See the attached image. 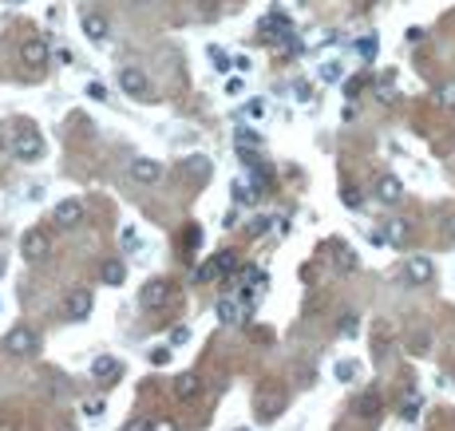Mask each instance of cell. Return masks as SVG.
I'll use <instances>...</instances> for the list:
<instances>
[{
  "instance_id": "6da1fadb",
  "label": "cell",
  "mask_w": 455,
  "mask_h": 431,
  "mask_svg": "<svg viewBox=\"0 0 455 431\" xmlns=\"http://www.w3.org/2000/svg\"><path fill=\"white\" fill-rule=\"evenodd\" d=\"M40 345H44V340H40V333L32 324H16L13 333L4 336V352H8V356H36Z\"/></svg>"
},
{
  "instance_id": "7a4b0ae2",
  "label": "cell",
  "mask_w": 455,
  "mask_h": 431,
  "mask_svg": "<svg viewBox=\"0 0 455 431\" xmlns=\"http://www.w3.org/2000/svg\"><path fill=\"white\" fill-rule=\"evenodd\" d=\"M84 202L79 198H63L52 206V226H60V230H75V226H84Z\"/></svg>"
},
{
  "instance_id": "3957f363",
  "label": "cell",
  "mask_w": 455,
  "mask_h": 431,
  "mask_svg": "<svg viewBox=\"0 0 455 431\" xmlns=\"http://www.w3.org/2000/svg\"><path fill=\"white\" fill-rule=\"evenodd\" d=\"M13 155H16L20 162H36L40 155H44V139H40V131L24 127V131L13 139Z\"/></svg>"
},
{
  "instance_id": "277c9868",
  "label": "cell",
  "mask_w": 455,
  "mask_h": 431,
  "mask_svg": "<svg viewBox=\"0 0 455 431\" xmlns=\"http://www.w3.org/2000/svg\"><path fill=\"white\" fill-rule=\"evenodd\" d=\"M127 174H131L139 186H155L162 178V162L159 159H147V155H139V159L127 162Z\"/></svg>"
},
{
  "instance_id": "5b68a950",
  "label": "cell",
  "mask_w": 455,
  "mask_h": 431,
  "mask_svg": "<svg viewBox=\"0 0 455 431\" xmlns=\"http://www.w3.org/2000/svg\"><path fill=\"white\" fill-rule=\"evenodd\" d=\"M91 308H95V297L87 293V289H72V293L63 297V317L68 320H87Z\"/></svg>"
},
{
  "instance_id": "8992f818",
  "label": "cell",
  "mask_w": 455,
  "mask_h": 431,
  "mask_svg": "<svg viewBox=\"0 0 455 431\" xmlns=\"http://www.w3.org/2000/svg\"><path fill=\"white\" fill-rule=\"evenodd\" d=\"M119 87H123L131 99H147L151 95V79L143 68H119Z\"/></svg>"
},
{
  "instance_id": "52a82bcc",
  "label": "cell",
  "mask_w": 455,
  "mask_h": 431,
  "mask_svg": "<svg viewBox=\"0 0 455 431\" xmlns=\"http://www.w3.org/2000/svg\"><path fill=\"white\" fill-rule=\"evenodd\" d=\"M20 253H24V261H44L52 253V242L44 230H24V237H20Z\"/></svg>"
},
{
  "instance_id": "ba28073f",
  "label": "cell",
  "mask_w": 455,
  "mask_h": 431,
  "mask_svg": "<svg viewBox=\"0 0 455 431\" xmlns=\"http://www.w3.org/2000/svg\"><path fill=\"white\" fill-rule=\"evenodd\" d=\"M139 301H143V308H167L171 305V281H162V277H155V281L143 285V293H139Z\"/></svg>"
},
{
  "instance_id": "9c48e42d",
  "label": "cell",
  "mask_w": 455,
  "mask_h": 431,
  "mask_svg": "<svg viewBox=\"0 0 455 431\" xmlns=\"http://www.w3.org/2000/svg\"><path fill=\"white\" fill-rule=\"evenodd\" d=\"M431 277H435V265H431V258H408V265H404V281L408 285H428Z\"/></svg>"
},
{
  "instance_id": "30bf717a",
  "label": "cell",
  "mask_w": 455,
  "mask_h": 431,
  "mask_svg": "<svg viewBox=\"0 0 455 431\" xmlns=\"http://www.w3.org/2000/svg\"><path fill=\"white\" fill-rule=\"evenodd\" d=\"M376 198H380L384 206H396V202L404 198V182H400L396 174H380V178H376Z\"/></svg>"
},
{
  "instance_id": "8fae6325",
  "label": "cell",
  "mask_w": 455,
  "mask_h": 431,
  "mask_svg": "<svg viewBox=\"0 0 455 431\" xmlns=\"http://www.w3.org/2000/svg\"><path fill=\"white\" fill-rule=\"evenodd\" d=\"M79 28H84L87 40H95V44H103V40L111 36L107 16H103V13H84V16H79Z\"/></svg>"
},
{
  "instance_id": "7c38bea8",
  "label": "cell",
  "mask_w": 455,
  "mask_h": 431,
  "mask_svg": "<svg viewBox=\"0 0 455 431\" xmlns=\"http://www.w3.org/2000/svg\"><path fill=\"white\" fill-rule=\"evenodd\" d=\"M20 60L28 63V68H44V63H48V44H44V40H24V48H20Z\"/></svg>"
},
{
  "instance_id": "4fadbf2b",
  "label": "cell",
  "mask_w": 455,
  "mask_h": 431,
  "mask_svg": "<svg viewBox=\"0 0 455 431\" xmlns=\"http://www.w3.org/2000/svg\"><path fill=\"white\" fill-rule=\"evenodd\" d=\"M285 407V395L273 392V388H265V392L258 395V419H273L277 412Z\"/></svg>"
},
{
  "instance_id": "5bb4252c",
  "label": "cell",
  "mask_w": 455,
  "mask_h": 431,
  "mask_svg": "<svg viewBox=\"0 0 455 431\" xmlns=\"http://www.w3.org/2000/svg\"><path fill=\"white\" fill-rule=\"evenodd\" d=\"M183 174L190 178V182H206L210 178V159L206 155H190V159L183 162Z\"/></svg>"
},
{
  "instance_id": "9a60e30c",
  "label": "cell",
  "mask_w": 455,
  "mask_h": 431,
  "mask_svg": "<svg viewBox=\"0 0 455 431\" xmlns=\"http://www.w3.org/2000/svg\"><path fill=\"white\" fill-rule=\"evenodd\" d=\"M99 277H103V285H111V289H115V285L127 281V265H123L119 258H107V261H103V269H99Z\"/></svg>"
},
{
  "instance_id": "2e32d148",
  "label": "cell",
  "mask_w": 455,
  "mask_h": 431,
  "mask_svg": "<svg viewBox=\"0 0 455 431\" xmlns=\"http://www.w3.org/2000/svg\"><path fill=\"white\" fill-rule=\"evenodd\" d=\"M91 376L95 380H115L119 376V356H95L91 360Z\"/></svg>"
},
{
  "instance_id": "e0dca14e",
  "label": "cell",
  "mask_w": 455,
  "mask_h": 431,
  "mask_svg": "<svg viewBox=\"0 0 455 431\" xmlns=\"http://www.w3.org/2000/svg\"><path fill=\"white\" fill-rule=\"evenodd\" d=\"M198 392H202V380H198L194 372H183V376L174 380V395H178V400H194Z\"/></svg>"
},
{
  "instance_id": "ac0fdd59",
  "label": "cell",
  "mask_w": 455,
  "mask_h": 431,
  "mask_svg": "<svg viewBox=\"0 0 455 431\" xmlns=\"http://www.w3.org/2000/svg\"><path fill=\"white\" fill-rule=\"evenodd\" d=\"M353 412H357L360 419H376V416H380V395H376V392L357 395V404H353Z\"/></svg>"
},
{
  "instance_id": "d6986e66",
  "label": "cell",
  "mask_w": 455,
  "mask_h": 431,
  "mask_svg": "<svg viewBox=\"0 0 455 431\" xmlns=\"http://www.w3.org/2000/svg\"><path fill=\"white\" fill-rule=\"evenodd\" d=\"M214 313H218L222 324H238V320H242V305H238V301H230V297H218Z\"/></svg>"
},
{
  "instance_id": "ffe728a7",
  "label": "cell",
  "mask_w": 455,
  "mask_h": 431,
  "mask_svg": "<svg viewBox=\"0 0 455 431\" xmlns=\"http://www.w3.org/2000/svg\"><path fill=\"white\" fill-rule=\"evenodd\" d=\"M234 269H238V253L234 249H222L218 258H214V273H218V277H230Z\"/></svg>"
},
{
  "instance_id": "44dd1931",
  "label": "cell",
  "mask_w": 455,
  "mask_h": 431,
  "mask_svg": "<svg viewBox=\"0 0 455 431\" xmlns=\"http://www.w3.org/2000/svg\"><path fill=\"white\" fill-rule=\"evenodd\" d=\"M384 237H388L392 246H404V242H408V222L392 218V222H388V230H384Z\"/></svg>"
},
{
  "instance_id": "7402d4cb",
  "label": "cell",
  "mask_w": 455,
  "mask_h": 431,
  "mask_svg": "<svg viewBox=\"0 0 455 431\" xmlns=\"http://www.w3.org/2000/svg\"><path fill=\"white\" fill-rule=\"evenodd\" d=\"M234 147L246 155V147H249V150H258V147H261V139L254 135V131H238V135H234Z\"/></svg>"
},
{
  "instance_id": "603a6c76",
  "label": "cell",
  "mask_w": 455,
  "mask_h": 431,
  "mask_svg": "<svg viewBox=\"0 0 455 431\" xmlns=\"http://www.w3.org/2000/svg\"><path fill=\"white\" fill-rule=\"evenodd\" d=\"M357 364H353V360H341V364H337V368H332V376H337V380L341 384H348V380H357Z\"/></svg>"
},
{
  "instance_id": "cb8c5ba5",
  "label": "cell",
  "mask_w": 455,
  "mask_h": 431,
  "mask_svg": "<svg viewBox=\"0 0 455 431\" xmlns=\"http://www.w3.org/2000/svg\"><path fill=\"white\" fill-rule=\"evenodd\" d=\"M337 329H341V336H357L360 333V317H357V313H345Z\"/></svg>"
},
{
  "instance_id": "d4e9b609",
  "label": "cell",
  "mask_w": 455,
  "mask_h": 431,
  "mask_svg": "<svg viewBox=\"0 0 455 431\" xmlns=\"http://www.w3.org/2000/svg\"><path fill=\"white\" fill-rule=\"evenodd\" d=\"M337 269L353 273V269H357V253H353V249H341V258H337Z\"/></svg>"
},
{
  "instance_id": "484cf974",
  "label": "cell",
  "mask_w": 455,
  "mask_h": 431,
  "mask_svg": "<svg viewBox=\"0 0 455 431\" xmlns=\"http://www.w3.org/2000/svg\"><path fill=\"white\" fill-rule=\"evenodd\" d=\"M151 364H155V368H167V364H171V348L159 345L155 352H151Z\"/></svg>"
},
{
  "instance_id": "4316f807",
  "label": "cell",
  "mask_w": 455,
  "mask_h": 431,
  "mask_svg": "<svg viewBox=\"0 0 455 431\" xmlns=\"http://www.w3.org/2000/svg\"><path fill=\"white\" fill-rule=\"evenodd\" d=\"M341 198H345V206H348V210H360V202H364L357 186H345V194H341Z\"/></svg>"
},
{
  "instance_id": "83f0119b",
  "label": "cell",
  "mask_w": 455,
  "mask_h": 431,
  "mask_svg": "<svg viewBox=\"0 0 455 431\" xmlns=\"http://www.w3.org/2000/svg\"><path fill=\"white\" fill-rule=\"evenodd\" d=\"M435 99H440L443 107H455V84H443L440 91H435Z\"/></svg>"
},
{
  "instance_id": "f1b7e54d",
  "label": "cell",
  "mask_w": 455,
  "mask_h": 431,
  "mask_svg": "<svg viewBox=\"0 0 455 431\" xmlns=\"http://www.w3.org/2000/svg\"><path fill=\"white\" fill-rule=\"evenodd\" d=\"M210 60H214V72H230V60L222 48H210Z\"/></svg>"
},
{
  "instance_id": "f546056e",
  "label": "cell",
  "mask_w": 455,
  "mask_h": 431,
  "mask_svg": "<svg viewBox=\"0 0 455 431\" xmlns=\"http://www.w3.org/2000/svg\"><path fill=\"white\" fill-rule=\"evenodd\" d=\"M443 242H455V210H452V214H443Z\"/></svg>"
},
{
  "instance_id": "4dcf8cb0",
  "label": "cell",
  "mask_w": 455,
  "mask_h": 431,
  "mask_svg": "<svg viewBox=\"0 0 455 431\" xmlns=\"http://www.w3.org/2000/svg\"><path fill=\"white\" fill-rule=\"evenodd\" d=\"M321 79H325V84H337V79H341V63H325V68H321Z\"/></svg>"
},
{
  "instance_id": "1f68e13d",
  "label": "cell",
  "mask_w": 455,
  "mask_h": 431,
  "mask_svg": "<svg viewBox=\"0 0 455 431\" xmlns=\"http://www.w3.org/2000/svg\"><path fill=\"white\" fill-rule=\"evenodd\" d=\"M151 431H178V423L171 416H159V419H151Z\"/></svg>"
},
{
  "instance_id": "d6a6232c",
  "label": "cell",
  "mask_w": 455,
  "mask_h": 431,
  "mask_svg": "<svg viewBox=\"0 0 455 431\" xmlns=\"http://www.w3.org/2000/svg\"><path fill=\"white\" fill-rule=\"evenodd\" d=\"M357 52H360V56H364V60H372V56H376V36H364V40H360V44H357Z\"/></svg>"
},
{
  "instance_id": "836d02e7",
  "label": "cell",
  "mask_w": 455,
  "mask_h": 431,
  "mask_svg": "<svg viewBox=\"0 0 455 431\" xmlns=\"http://www.w3.org/2000/svg\"><path fill=\"white\" fill-rule=\"evenodd\" d=\"M171 340H174V345H186V340H190V329H186V324H174V329H171Z\"/></svg>"
},
{
  "instance_id": "e575fe53",
  "label": "cell",
  "mask_w": 455,
  "mask_h": 431,
  "mask_svg": "<svg viewBox=\"0 0 455 431\" xmlns=\"http://www.w3.org/2000/svg\"><path fill=\"white\" fill-rule=\"evenodd\" d=\"M416 412H419V400L412 395V400H408V404L400 407V416H404V419H416Z\"/></svg>"
},
{
  "instance_id": "d590c367",
  "label": "cell",
  "mask_w": 455,
  "mask_h": 431,
  "mask_svg": "<svg viewBox=\"0 0 455 431\" xmlns=\"http://www.w3.org/2000/svg\"><path fill=\"white\" fill-rule=\"evenodd\" d=\"M360 87H364V75H357V79H348V84H345L348 99H353V95H360Z\"/></svg>"
},
{
  "instance_id": "8d00e7d4",
  "label": "cell",
  "mask_w": 455,
  "mask_h": 431,
  "mask_svg": "<svg viewBox=\"0 0 455 431\" xmlns=\"http://www.w3.org/2000/svg\"><path fill=\"white\" fill-rule=\"evenodd\" d=\"M123 431H151V419H131Z\"/></svg>"
},
{
  "instance_id": "74e56055",
  "label": "cell",
  "mask_w": 455,
  "mask_h": 431,
  "mask_svg": "<svg viewBox=\"0 0 455 431\" xmlns=\"http://www.w3.org/2000/svg\"><path fill=\"white\" fill-rule=\"evenodd\" d=\"M87 95H91V99H103L107 91H103V84H87Z\"/></svg>"
},
{
  "instance_id": "f35d334b",
  "label": "cell",
  "mask_w": 455,
  "mask_h": 431,
  "mask_svg": "<svg viewBox=\"0 0 455 431\" xmlns=\"http://www.w3.org/2000/svg\"><path fill=\"white\" fill-rule=\"evenodd\" d=\"M424 40V28H408V44H419Z\"/></svg>"
},
{
  "instance_id": "ab89813d",
  "label": "cell",
  "mask_w": 455,
  "mask_h": 431,
  "mask_svg": "<svg viewBox=\"0 0 455 431\" xmlns=\"http://www.w3.org/2000/svg\"><path fill=\"white\" fill-rule=\"evenodd\" d=\"M265 226H270V218H258V222L249 226V234H265Z\"/></svg>"
},
{
  "instance_id": "60d3db41",
  "label": "cell",
  "mask_w": 455,
  "mask_h": 431,
  "mask_svg": "<svg viewBox=\"0 0 455 431\" xmlns=\"http://www.w3.org/2000/svg\"><path fill=\"white\" fill-rule=\"evenodd\" d=\"M8 4H24V0H8Z\"/></svg>"
},
{
  "instance_id": "b9f144b4",
  "label": "cell",
  "mask_w": 455,
  "mask_h": 431,
  "mask_svg": "<svg viewBox=\"0 0 455 431\" xmlns=\"http://www.w3.org/2000/svg\"><path fill=\"white\" fill-rule=\"evenodd\" d=\"M0 147H4V143H0Z\"/></svg>"
}]
</instances>
